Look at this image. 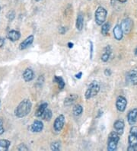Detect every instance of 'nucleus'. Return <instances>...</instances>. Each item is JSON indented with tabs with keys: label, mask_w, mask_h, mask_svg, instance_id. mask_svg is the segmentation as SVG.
Here are the masks:
<instances>
[{
	"label": "nucleus",
	"mask_w": 137,
	"mask_h": 151,
	"mask_svg": "<svg viewBox=\"0 0 137 151\" xmlns=\"http://www.w3.org/2000/svg\"><path fill=\"white\" fill-rule=\"evenodd\" d=\"M31 107H32V105H31V101L29 99H24L21 101L20 104L15 109V116L20 118L27 116V114L31 112Z\"/></svg>",
	"instance_id": "1"
},
{
	"label": "nucleus",
	"mask_w": 137,
	"mask_h": 151,
	"mask_svg": "<svg viewBox=\"0 0 137 151\" xmlns=\"http://www.w3.org/2000/svg\"><path fill=\"white\" fill-rule=\"evenodd\" d=\"M120 140V135L116 131H113L108 137V150L110 151H114L117 148V144Z\"/></svg>",
	"instance_id": "2"
},
{
	"label": "nucleus",
	"mask_w": 137,
	"mask_h": 151,
	"mask_svg": "<svg viewBox=\"0 0 137 151\" xmlns=\"http://www.w3.org/2000/svg\"><path fill=\"white\" fill-rule=\"evenodd\" d=\"M107 10L104 8L98 7L95 12V22L98 25H102L107 19Z\"/></svg>",
	"instance_id": "3"
},
{
	"label": "nucleus",
	"mask_w": 137,
	"mask_h": 151,
	"mask_svg": "<svg viewBox=\"0 0 137 151\" xmlns=\"http://www.w3.org/2000/svg\"><path fill=\"white\" fill-rule=\"evenodd\" d=\"M99 91H100V86H99L98 83L96 81H94L90 84L85 96V98L87 99H89L91 98L97 96Z\"/></svg>",
	"instance_id": "4"
},
{
	"label": "nucleus",
	"mask_w": 137,
	"mask_h": 151,
	"mask_svg": "<svg viewBox=\"0 0 137 151\" xmlns=\"http://www.w3.org/2000/svg\"><path fill=\"white\" fill-rule=\"evenodd\" d=\"M121 26L123 33L129 34L131 32L132 28L133 27V22L131 19L128 18V19H125L124 20L122 21Z\"/></svg>",
	"instance_id": "5"
},
{
	"label": "nucleus",
	"mask_w": 137,
	"mask_h": 151,
	"mask_svg": "<svg viewBox=\"0 0 137 151\" xmlns=\"http://www.w3.org/2000/svg\"><path fill=\"white\" fill-rule=\"evenodd\" d=\"M128 143L129 147H127V150L137 151V136L130 134L128 137Z\"/></svg>",
	"instance_id": "6"
},
{
	"label": "nucleus",
	"mask_w": 137,
	"mask_h": 151,
	"mask_svg": "<svg viewBox=\"0 0 137 151\" xmlns=\"http://www.w3.org/2000/svg\"><path fill=\"white\" fill-rule=\"evenodd\" d=\"M64 123H65V117L62 114H60V116L56 118L54 124H53V127H54L55 131L56 132H60L63 127Z\"/></svg>",
	"instance_id": "7"
},
{
	"label": "nucleus",
	"mask_w": 137,
	"mask_h": 151,
	"mask_svg": "<svg viewBox=\"0 0 137 151\" xmlns=\"http://www.w3.org/2000/svg\"><path fill=\"white\" fill-rule=\"evenodd\" d=\"M127 105V101L123 96H119L116 101V107L119 111H124Z\"/></svg>",
	"instance_id": "8"
},
{
	"label": "nucleus",
	"mask_w": 137,
	"mask_h": 151,
	"mask_svg": "<svg viewBox=\"0 0 137 151\" xmlns=\"http://www.w3.org/2000/svg\"><path fill=\"white\" fill-rule=\"evenodd\" d=\"M137 120V109H133L131 110L127 114L128 123L130 125H134Z\"/></svg>",
	"instance_id": "9"
},
{
	"label": "nucleus",
	"mask_w": 137,
	"mask_h": 151,
	"mask_svg": "<svg viewBox=\"0 0 137 151\" xmlns=\"http://www.w3.org/2000/svg\"><path fill=\"white\" fill-rule=\"evenodd\" d=\"M113 127L116 132L119 135H122L123 134V128H124V122L123 120H117L113 124Z\"/></svg>",
	"instance_id": "10"
},
{
	"label": "nucleus",
	"mask_w": 137,
	"mask_h": 151,
	"mask_svg": "<svg viewBox=\"0 0 137 151\" xmlns=\"http://www.w3.org/2000/svg\"><path fill=\"white\" fill-rule=\"evenodd\" d=\"M113 36L115 37L116 40L117 41H121V39L123 38V32L122 28H121V25H116L113 28Z\"/></svg>",
	"instance_id": "11"
},
{
	"label": "nucleus",
	"mask_w": 137,
	"mask_h": 151,
	"mask_svg": "<svg viewBox=\"0 0 137 151\" xmlns=\"http://www.w3.org/2000/svg\"><path fill=\"white\" fill-rule=\"evenodd\" d=\"M34 41V36L33 35H30L29 37H27V38L24 40L22 44L19 45V49L20 50H24L26 48H27L29 46H31V44L33 43Z\"/></svg>",
	"instance_id": "12"
},
{
	"label": "nucleus",
	"mask_w": 137,
	"mask_h": 151,
	"mask_svg": "<svg viewBox=\"0 0 137 151\" xmlns=\"http://www.w3.org/2000/svg\"><path fill=\"white\" fill-rule=\"evenodd\" d=\"M43 128H44V124L40 121H35L31 127V131L36 133L40 132L43 130Z\"/></svg>",
	"instance_id": "13"
},
{
	"label": "nucleus",
	"mask_w": 137,
	"mask_h": 151,
	"mask_svg": "<svg viewBox=\"0 0 137 151\" xmlns=\"http://www.w3.org/2000/svg\"><path fill=\"white\" fill-rule=\"evenodd\" d=\"M127 77L128 79H129V81H130L133 85H137V70H131V71L128 73Z\"/></svg>",
	"instance_id": "14"
},
{
	"label": "nucleus",
	"mask_w": 137,
	"mask_h": 151,
	"mask_svg": "<svg viewBox=\"0 0 137 151\" xmlns=\"http://www.w3.org/2000/svg\"><path fill=\"white\" fill-rule=\"evenodd\" d=\"M21 37V34L20 32L18 31H15L12 30L11 32H9L8 34V38L11 41H18V39Z\"/></svg>",
	"instance_id": "15"
},
{
	"label": "nucleus",
	"mask_w": 137,
	"mask_h": 151,
	"mask_svg": "<svg viewBox=\"0 0 137 151\" xmlns=\"http://www.w3.org/2000/svg\"><path fill=\"white\" fill-rule=\"evenodd\" d=\"M23 79L25 82H30L34 79V72L31 69H26L23 73Z\"/></svg>",
	"instance_id": "16"
},
{
	"label": "nucleus",
	"mask_w": 137,
	"mask_h": 151,
	"mask_svg": "<svg viewBox=\"0 0 137 151\" xmlns=\"http://www.w3.org/2000/svg\"><path fill=\"white\" fill-rule=\"evenodd\" d=\"M111 54V48L110 46H107L106 47L104 48V53H103L102 56H101V60L104 62H107L109 60L110 56Z\"/></svg>",
	"instance_id": "17"
},
{
	"label": "nucleus",
	"mask_w": 137,
	"mask_h": 151,
	"mask_svg": "<svg viewBox=\"0 0 137 151\" xmlns=\"http://www.w3.org/2000/svg\"><path fill=\"white\" fill-rule=\"evenodd\" d=\"M77 99H78V96H77V95H70V96H68L66 99H65V105H67V106L71 105L72 104L74 103Z\"/></svg>",
	"instance_id": "18"
},
{
	"label": "nucleus",
	"mask_w": 137,
	"mask_h": 151,
	"mask_svg": "<svg viewBox=\"0 0 137 151\" xmlns=\"http://www.w3.org/2000/svg\"><path fill=\"white\" fill-rule=\"evenodd\" d=\"M84 25V19H83V15L82 14H79L77 17L76 19V28L79 31H82Z\"/></svg>",
	"instance_id": "19"
},
{
	"label": "nucleus",
	"mask_w": 137,
	"mask_h": 151,
	"mask_svg": "<svg viewBox=\"0 0 137 151\" xmlns=\"http://www.w3.org/2000/svg\"><path fill=\"white\" fill-rule=\"evenodd\" d=\"M47 106H48L47 103L41 104V105H40V106L38 107L36 113H35V115H36L37 117H41V116H42V114H44V111L47 109Z\"/></svg>",
	"instance_id": "20"
},
{
	"label": "nucleus",
	"mask_w": 137,
	"mask_h": 151,
	"mask_svg": "<svg viewBox=\"0 0 137 151\" xmlns=\"http://www.w3.org/2000/svg\"><path fill=\"white\" fill-rule=\"evenodd\" d=\"M10 141L7 140H0V151H6L10 147Z\"/></svg>",
	"instance_id": "21"
},
{
	"label": "nucleus",
	"mask_w": 137,
	"mask_h": 151,
	"mask_svg": "<svg viewBox=\"0 0 137 151\" xmlns=\"http://www.w3.org/2000/svg\"><path fill=\"white\" fill-rule=\"evenodd\" d=\"M41 118H42V119L44 120V121H47V122H49V120L51 119L52 118V111L49 110V109H47L44 111V114H42Z\"/></svg>",
	"instance_id": "22"
},
{
	"label": "nucleus",
	"mask_w": 137,
	"mask_h": 151,
	"mask_svg": "<svg viewBox=\"0 0 137 151\" xmlns=\"http://www.w3.org/2000/svg\"><path fill=\"white\" fill-rule=\"evenodd\" d=\"M53 81L56 82L57 83H58V86H59V88L60 89H62L65 86V83L63 81V79H62L61 76H54V79H53Z\"/></svg>",
	"instance_id": "23"
},
{
	"label": "nucleus",
	"mask_w": 137,
	"mask_h": 151,
	"mask_svg": "<svg viewBox=\"0 0 137 151\" xmlns=\"http://www.w3.org/2000/svg\"><path fill=\"white\" fill-rule=\"evenodd\" d=\"M110 24L109 22H107V23H104L103 24L102 28H101V33H102L103 35L106 36L108 34L110 31Z\"/></svg>",
	"instance_id": "24"
},
{
	"label": "nucleus",
	"mask_w": 137,
	"mask_h": 151,
	"mask_svg": "<svg viewBox=\"0 0 137 151\" xmlns=\"http://www.w3.org/2000/svg\"><path fill=\"white\" fill-rule=\"evenodd\" d=\"M82 111H83V109H82V105H76L73 109V114L75 116H79L82 113Z\"/></svg>",
	"instance_id": "25"
},
{
	"label": "nucleus",
	"mask_w": 137,
	"mask_h": 151,
	"mask_svg": "<svg viewBox=\"0 0 137 151\" xmlns=\"http://www.w3.org/2000/svg\"><path fill=\"white\" fill-rule=\"evenodd\" d=\"M50 149L52 150H55V151H57V150H60V144L59 143V142H54L53 144L50 145Z\"/></svg>",
	"instance_id": "26"
},
{
	"label": "nucleus",
	"mask_w": 137,
	"mask_h": 151,
	"mask_svg": "<svg viewBox=\"0 0 137 151\" xmlns=\"http://www.w3.org/2000/svg\"><path fill=\"white\" fill-rule=\"evenodd\" d=\"M130 134H134L136 135V136H137V127L133 126L130 131Z\"/></svg>",
	"instance_id": "27"
},
{
	"label": "nucleus",
	"mask_w": 137,
	"mask_h": 151,
	"mask_svg": "<svg viewBox=\"0 0 137 151\" xmlns=\"http://www.w3.org/2000/svg\"><path fill=\"white\" fill-rule=\"evenodd\" d=\"M7 18L9 20H12V19H14V18H15V12L13 11L9 12L8 13Z\"/></svg>",
	"instance_id": "28"
},
{
	"label": "nucleus",
	"mask_w": 137,
	"mask_h": 151,
	"mask_svg": "<svg viewBox=\"0 0 137 151\" xmlns=\"http://www.w3.org/2000/svg\"><path fill=\"white\" fill-rule=\"evenodd\" d=\"M4 132H5V130H4V127H3V123H2V120L0 119V135L3 134Z\"/></svg>",
	"instance_id": "29"
},
{
	"label": "nucleus",
	"mask_w": 137,
	"mask_h": 151,
	"mask_svg": "<svg viewBox=\"0 0 137 151\" xmlns=\"http://www.w3.org/2000/svg\"><path fill=\"white\" fill-rule=\"evenodd\" d=\"M18 150H28L27 149V147H26L24 144H21V145L18 147Z\"/></svg>",
	"instance_id": "30"
},
{
	"label": "nucleus",
	"mask_w": 137,
	"mask_h": 151,
	"mask_svg": "<svg viewBox=\"0 0 137 151\" xmlns=\"http://www.w3.org/2000/svg\"><path fill=\"white\" fill-rule=\"evenodd\" d=\"M104 73H105V75L106 76H110L111 72H110V70H105V71H104Z\"/></svg>",
	"instance_id": "31"
},
{
	"label": "nucleus",
	"mask_w": 137,
	"mask_h": 151,
	"mask_svg": "<svg viewBox=\"0 0 137 151\" xmlns=\"http://www.w3.org/2000/svg\"><path fill=\"white\" fill-rule=\"evenodd\" d=\"M82 72H79V73L75 75V77H76V79H81V77H82Z\"/></svg>",
	"instance_id": "32"
},
{
	"label": "nucleus",
	"mask_w": 137,
	"mask_h": 151,
	"mask_svg": "<svg viewBox=\"0 0 137 151\" xmlns=\"http://www.w3.org/2000/svg\"><path fill=\"white\" fill-rule=\"evenodd\" d=\"M4 44V39L0 37V47H2Z\"/></svg>",
	"instance_id": "33"
},
{
	"label": "nucleus",
	"mask_w": 137,
	"mask_h": 151,
	"mask_svg": "<svg viewBox=\"0 0 137 151\" xmlns=\"http://www.w3.org/2000/svg\"><path fill=\"white\" fill-rule=\"evenodd\" d=\"M73 45H74V44H73L72 43H71V42H70L69 44H68V46H69V47H70V48H72Z\"/></svg>",
	"instance_id": "34"
},
{
	"label": "nucleus",
	"mask_w": 137,
	"mask_h": 151,
	"mask_svg": "<svg viewBox=\"0 0 137 151\" xmlns=\"http://www.w3.org/2000/svg\"><path fill=\"white\" fill-rule=\"evenodd\" d=\"M117 1H119L120 2H122V3H124V2H126L127 0H117Z\"/></svg>",
	"instance_id": "35"
},
{
	"label": "nucleus",
	"mask_w": 137,
	"mask_h": 151,
	"mask_svg": "<svg viewBox=\"0 0 137 151\" xmlns=\"http://www.w3.org/2000/svg\"><path fill=\"white\" fill-rule=\"evenodd\" d=\"M135 55L137 56V47L136 48V50H135Z\"/></svg>",
	"instance_id": "36"
},
{
	"label": "nucleus",
	"mask_w": 137,
	"mask_h": 151,
	"mask_svg": "<svg viewBox=\"0 0 137 151\" xmlns=\"http://www.w3.org/2000/svg\"><path fill=\"white\" fill-rule=\"evenodd\" d=\"M37 2H39V1H40V0H36Z\"/></svg>",
	"instance_id": "37"
},
{
	"label": "nucleus",
	"mask_w": 137,
	"mask_h": 151,
	"mask_svg": "<svg viewBox=\"0 0 137 151\" xmlns=\"http://www.w3.org/2000/svg\"><path fill=\"white\" fill-rule=\"evenodd\" d=\"M0 9H1V7H0Z\"/></svg>",
	"instance_id": "38"
},
{
	"label": "nucleus",
	"mask_w": 137,
	"mask_h": 151,
	"mask_svg": "<svg viewBox=\"0 0 137 151\" xmlns=\"http://www.w3.org/2000/svg\"><path fill=\"white\" fill-rule=\"evenodd\" d=\"M88 1H89V0H88Z\"/></svg>",
	"instance_id": "39"
}]
</instances>
